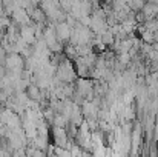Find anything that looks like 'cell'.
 <instances>
[{
	"label": "cell",
	"mask_w": 158,
	"mask_h": 157,
	"mask_svg": "<svg viewBox=\"0 0 158 157\" xmlns=\"http://www.w3.org/2000/svg\"><path fill=\"white\" fill-rule=\"evenodd\" d=\"M3 65H5L6 71H12V72L22 74V71H23V57H22L20 52L12 51V52H9V54H6Z\"/></svg>",
	"instance_id": "obj_1"
},
{
	"label": "cell",
	"mask_w": 158,
	"mask_h": 157,
	"mask_svg": "<svg viewBox=\"0 0 158 157\" xmlns=\"http://www.w3.org/2000/svg\"><path fill=\"white\" fill-rule=\"evenodd\" d=\"M11 19H12L14 25H17V26H23V25H29L31 23L29 12L25 8H15L12 11V14H11Z\"/></svg>",
	"instance_id": "obj_2"
},
{
	"label": "cell",
	"mask_w": 158,
	"mask_h": 157,
	"mask_svg": "<svg viewBox=\"0 0 158 157\" xmlns=\"http://www.w3.org/2000/svg\"><path fill=\"white\" fill-rule=\"evenodd\" d=\"M54 28H55V34H57V39L64 43V42H69V37H71V33H72V28L63 20V22H57L54 23Z\"/></svg>",
	"instance_id": "obj_3"
},
{
	"label": "cell",
	"mask_w": 158,
	"mask_h": 157,
	"mask_svg": "<svg viewBox=\"0 0 158 157\" xmlns=\"http://www.w3.org/2000/svg\"><path fill=\"white\" fill-rule=\"evenodd\" d=\"M20 37L28 43V45H34V42L37 40L35 39V29H34V25H23L20 26Z\"/></svg>",
	"instance_id": "obj_4"
},
{
	"label": "cell",
	"mask_w": 158,
	"mask_h": 157,
	"mask_svg": "<svg viewBox=\"0 0 158 157\" xmlns=\"http://www.w3.org/2000/svg\"><path fill=\"white\" fill-rule=\"evenodd\" d=\"M68 133L64 131V128H60V126H55L54 128V142H55V146H61V148H66L69 146L68 145Z\"/></svg>",
	"instance_id": "obj_5"
},
{
	"label": "cell",
	"mask_w": 158,
	"mask_h": 157,
	"mask_svg": "<svg viewBox=\"0 0 158 157\" xmlns=\"http://www.w3.org/2000/svg\"><path fill=\"white\" fill-rule=\"evenodd\" d=\"M25 93H26V96H28L32 102H40V100L43 99V97H42V89L39 88L37 83H29V85L26 86Z\"/></svg>",
	"instance_id": "obj_6"
}]
</instances>
